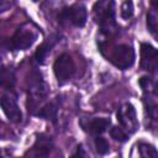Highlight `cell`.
<instances>
[{
	"label": "cell",
	"instance_id": "obj_1",
	"mask_svg": "<svg viewBox=\"0 0 158 158\" xmlns=\"http://www.w3.org/2000/svg\"><path fill=\"white\" fill-rule=\"evenodd\" d=\"M94 12L104 31H110L111 27L115 26V11L112 0H99L94 6Z\"/></svg>",
	"mask_w": 158,
	"mask_h": 158
},
{
	"label": "cell",
	"instance_id": "obj_2",
	"mask_svg": "<svg viewBox=\"0 0 158 158\" xmlns=\"http://www.w3.org/2000/svg\"><path fill=\"white\" fill-rule=\"evenodd\" d=\"M111 62L120 69H128L135 63L133 48L128 44L117 46L111 54Z\"/></svg>",
	"mask_w": 158,
	"mask_h": 158
},
{
	"label": "cell",
	"instance_id": "obj_3",
	"mask_svg": "<svg viewBox=\"0 0 158 158\" xmlns=\"http://www.w3.org/2000/svg\"><path fill=\"white\" fill-rule=\"evenodd\" d=\"M53 72L59 83H65L69 80L74 73V63L72 57L67 53L60 54L54 62Z\"/></svg>",
	"mask_w": 158,
	"mask_h": 158
},
{
	"label": "cell",
	"instance_id": "obj_4",
	"mask_svg": "<svg viewBox=\"0 0 158 158\" xmlns=\"http://www.w3.org/2000/svg\"><path fill=\"white\" fill-rule=\"evenodd\" d=\"M141 67L149 73L158 69V49L148 43L141 44Z\"/></svg>",
	"mask_w": 158,
	"mask_h": 158
},
{
	"label": "cell",
	"instance_id": "obj_5",
	"mask_svg": "<svg viewBox=\"0 0 158 158\" xmlns=\"http://www.w3.org/2000/svg\"><path fill=\"white\" fill-rule=\"evenodd\" d=\"M60 17L77 27H83L86 22V9L83 5H74L64 9L60 14Z\"/></svg>",
	"mask_w": 158,
	"mask_h": 158
},
{
	"label": "cell",
	"instance_id": "obj_6",
	"mask_svg": "<svg viewBox=\"0 0 158 158\" xmlns=\"http://www.w3.org/2000/svg\"><path fill=\"white\" fill-rule=\"evenodd\" d=\"M36 40V35L32 30L27 28H19L11 40V47L14 49H26L32 46Z\"/></svg>",
	"mask_w": 158,
	"mask_h": 158
},
{
	"label": "cell",
	"instance_id": "obj_7",
	"mask_svg": "<svg viewBox=\"0 0 158 158\" xmlns=\"http://www.w3.org/2000/svg\"><path fill=\"white\" fill-rule=\"evenodd\" d=\"M117 120L120 121L121 126L127 130L135 131L137 128V120H136V111L131 104H125L117 111Z\"/></svg>",
	"mask_w": 158,
	"mask_h": 158
},
{
	"label": "cell",
	"instance_id": "obj_8",
	"mask_svg": "<svg viewBox=\"0 0 158 158\" xmlns=\"http://www.w3.org/2000/svg\"><path fill=\"white\" fill-rule=\"evenodd\" d=\"M1 107L4 114L6 115V117L12 121V122H20L22 118V112L19 107V105L16 104V101L9 96V95H2L1 98Z\"/></svg>",
	"mask_w": 158,
	"mask_h": 158
},
{
	"label": "cell",
	"instance_id": "obj_9",
	"mask_svg": "<svg viewBox=\"0 0 158 158\" xmlns=\"http://www.w3.org/2000/svg\"><path fill=\"white\" fill-rule=\"evenodd\" d=\"M110 126V120L109 118H105V117H95L93 120H90L88 122L85 127L86 131L91 132V133H95V135H100L102 132L106 131V128Z\"/></svg>",
	"mask_w": 158,
	"mask_h": 158
},
{
	"label": "cell",
	"instance_id": "obj_10",
	"mask_svg": "<svg viewBox=\"0 0 158 158\" xmlns=\"http://www.w3.org/2000/svg\"><path fill=\"white\" fill-rule=\"evenodd\" d=\"M51 148H52V141L49 137H44V136L38 137L35 146L32 147L35 156H47L51 152Z\"/></svg>",
	"mask_w": 158,
	"mask_h": 158
},
{
	"label": "cell",
	"instance_id": "obj_11",
	"mask_svg": "<svg viewBox=\"0 0 158 158\" xmlns=\"http://www.w3.org/2000/svg\"><path fill=\"white\" fill-rule=\"evenodd\" d=\"M138 151H139V154L141 157H144V158H157L158 157V151L149 143H138Z\"/></svg>",
	"mask_w": 158,
	"mask_h": 158
},
{
	"label": "cell",
	"instance_id": "obj_12",
	"mask_svg": "<svg viewBox=\"0 0 158 158\" xmlns=\"http://www.w3.org/2000/svg\"><path fill=\"white\" fill-rule=\"evenodd\" d=\"M133 10H135V7H133L132 0H125L121 5V16H122V19L127 20V19L132 17Z\"/></svg>",
	"mask_w": 158,
	"mask_h": 158
},
{
	"label": "cell",
	"instance_id": "obj_13",
	"mask_svg": "<svg viewBox=\"0 0 158 158\" xmlns=\"http://www.w3.org/2000/svg\"><path fill=\"white\" fill-rule=\"evenodd\" d=\"M56 114H57V109H56V106H54L53 104L46 105V106L41 110V112H38L40 116L46 117V118H48V120H49V118H51V120H54Z\"/></svg>",
	"mask_w": 158,
	"mask_h": 158
},
{
	"label": "cell",
	"instance_id": "obj_14",
	"mask_svg": "<svg viewBox=\"0 0 158 158\" xmlns=\"http://www.w3.org/2000/svg\"><path fill=\"white\" fill-rule=\"evenodd\" d=\"M95 148H96V152L99 154H105L109 152V143L105 138L96 137L95 138Z\"/></svg>",
	"mask_w": 158,
	"mask_h": 158
},
{
	"label": "cell",
	"instance_id": "obj_15",
	"mask_svg": "<svg viewBox=\"0 0 158 158\" xmlns=\"http://www.w3.org/2000/svg\"><path fill=\"white\" fill-rule=\"evenodd\" d=\"M49 48H51V47H49L47 43H43L42 46H40V47L37 48V51H36V59H37L40 63H42V62L44 60L46 56H47L48 52L51 51Z\"/></svg>",
	"mask_w": 158,
	"mask_h": 158
},
{
	"label": "cell",
	"instance_id": "obj_16",
	"mask_svg": "<svg viewBox=\"0 0 158 158\" xmlns=\"http://www.w3.org/2000/svg\"><path fill=\"white\" fill-rule=\"evenodd\" d=\"M110 135H111V137H112L115 141H118V142H123V141H126V138H127L126 133H125L123 130L120 128V127H114V128H111Z\"/></svg>",
	"mask_w": 158,
	"mask_h": 158
},
{
	"label": "cell",
	"instance_id": "obj_17",
	"mask_svg": "<svg viewBox=\"0 0 158 158\" xmlns=\"http://www.w3.org/2000/svg\"><path fill=\"white\" fill-rule=\"evenodd\" d=\"M147 111L149 116H152L154 120H158V102L149 100L147 104Z\"/></svg>",
	"mask_w": 158,
	"mask_h": 158
},
{
	"label": "cell",
	"instance_id": "obj_18",
	"mask_svg": "<svg viewBox=\"0 0 158 158\" xmlns=\"http://www.w3.org/2000/svg\"><path fill=\"white\" fill-rule=\"evenodd\" d=\"M139 85L144 91H149V90H152L154 88V84H153L152 79L148 78V77H142L141 80H139Z\"/></svg>",
	"mask_w": 158,
	"mask_h": 158
},
{
	"label": "cell",
	"instance_id": "obj_19",
	"mask_svg": "<svg viewBox=\"0 0 158 158\" xmlns=\"http://www.w3.org/2000/svg\"><path fill=\"white\" fill-rule=\"evenodd\" d=\"M151 2L156 9H158V0H151Z\"/></svg>",
	"mask_w": 158,
	"mask_h": 158
},
{
	"label": "cell",
	"instance_id": "obj_20",
	"mask_svg": "<svg viewBox=\"0 0 158 158\" xmlns=\"http://www.w3.org/2000/svg\"><path fill=\"white\" fill-rule=\"evenodd\" d=\"M33 1H37V0H33Z\"/></svg>",
	"mask_w": 158,
	"mask_h": 158
}]
</instances>
